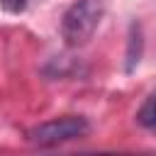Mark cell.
I'll use <instances>...</instances> for the list:
<instances>
[{
	"instance_id": "1",
	"label": "cell",
	"mask_w": 156,
	"mask_h": 156,
	"mask_svg": "<svg viewBox=\"0 0 156 156\" xmlns=\"http://www.w3.org/2000/svg\"><path fill=\"white\" fill-rule=\"evenodd\" d=\"M105 17L102 0H76L61 17V37L71 49L88 44Z\"/></svg>"
},
{
	"instance_id": "4",
	"label": "cell",
	"mask_w": 156,
	"mask_h": 156,
	"mask_svg": "<svg viewBox=\"0 0 156 156\" xmlns=\"http://www.w3.org/2000/svg\"><path fill=\"white\" fill-rule=\"evenodd\" d=\"M0 5L7 10V12H22L27 7V0H0Z\"/></svg>"
},
{
	"instance_id": "2",
	"label": "cell",
	"mask_w": 156,
	"mask_h": 156,
	"mask_svg": "<svg viewBox=\"0 0 156 156\" xmlns=\"http://www.w3.org/2000/svg\"><path fill=\"white\" fill-rule=\"evenodd\" d=\"M88 132H90V124L83 115H63L32 127L27 132V141L34 146H58L73 139H83Z\"/></svg>"
},
{
	"instance_id": "3",
	"label": "cell",
	"mask_w": 156,
	"mask_h": 156,
	"mask_svg": "<svg viewBox=\"0 0 156 156\" xmlns=\"http://www.w3.org/2000/svg\"><path fill=\"white\" fill-rule=\"evenodd\" d=\"M136 122H139L141 127L156 132V93H151V95L144 100V105H141L139 112H136Z\"/></svg>"
}]
</instances>
